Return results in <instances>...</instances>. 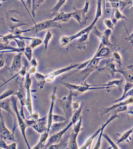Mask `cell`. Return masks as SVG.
I'll return each mask as SVG.
<instances>
[{
  "mask_svg": "<svg viewBox=\"0 0 133 149\" xmlns=\"http://www.w3.org/2000/svg\"><path fill=\"white\" fill-rule=\"evenodd\" d=\"M102 0H97V8H96V16L94 21L88 27L82 29L75 35L70 36H62L60 40V43L62 46L67 45L70 42L72 41L76 38H79L84 34H89L91 31L94 27L95 25L97 22L99 18L102 16Z\"/></svg>",
  "mask_w": 133,
  "mask_h": 149,
  "instance_id": "cell-1",
  "label": "cell"
},
{
  "mask_svg": "<svg viewBox=\"0 0 133 149\" xmlns=\"http://www.w3.org/2000/svg\"><path fill=\"white\" fill-rule=\"evenodd\" d=\"M26 124L28 126H30L35 129L36 132L42 134L47 131L48 119L45 116L39 119V118L38 112L33 113L28 119L25 120Z\"/></svg>",
  "mask_w": 133,
  "mask_h": 149,
  "instance_id": "cell-2",
  "label": "cell"
},
{
  "mask_svg": "<svg viewBox=\"0 0 133 149\" xmlns=\"http://www.w3.org/2000/svg\"><path fill=\"white\" fill-rule=\"evenodd\" d=\"M78 95L77 92L70 91L69 94L67 96L64 97L62 99L57 101L58 104L64 113L66 121L69 122L71 119L73 113L72 106L73 97Z\"/></svg>",
  "mask_w": 133,
  "mask_h": 149,
  "instance_id": "cell-3",
  "label": "cell"
},
{
  "mask_svg": "<svg viewBox=\"0 0 133 149\" xmlns=\"http://www.w3.org/2000/svg\"><path fill=\"white\" fill-rule=\"evenodd\" d=\"M10 99V100H11V107H12L13 111H14L16 114L17 120L18 123H19V127H20V130H21L23 137L25 141L26 142L28 148L30 149V146H29L28 140H27V138H26V128L28 127V126L26 124L25 120H24L23 118L21 117V115L20 114V111L18 110L17 104L18 97H16L13 95Z\"/></svg>",
  "mask_w": 133,
  "mask_h": 149,
  "instance_id": "cell-4",
  "label": "cell"
},
{
  "mask_svg": "<svg viewBox=\"0 0 133 149\" xmlns=\"http://www.w3.org/2000/svg\"><path fill=\"white\" fill-rule=\"evenodd\" d=\"M104 58H97L94 56L92 58L86 61L87 65L83 69L80 70L78 72V74L80 75L81 77L82 82L85 81L86 78L89 76L92 72L98 68V65L100 61Z\"/></svg>",
  "mask_w": 133,
  "mask_h": 149,
  "instance_id": "cell-5",
  "label": "cell"
},
{
  "mask_svg": "<svg viewBox=\"0 0 133 149\" xmlns=\"http://www.w3.org/2000/svg\"><path fill=\"white\" fill-rule=\"evenodd\" d=\"M89 2H86L85 6L82 9L74 8V11L72 12V18L77 20L80 27L86 24L88 17L86 13L88 11L89 8Z\"/></svg>",
  "mask_w": 133,
  "mask_h": 149,
  "instance_id": "cell-6",
  "label": "cell"
},
{
  "mask_svg": "<svg viewBox=\"0 0 133 149\" xmlns=\"http://www.w3.org/2000/svg\"><path fill=\"white\" fill-rule=\"evenodd\" d=\"M61 28L62 26L60 22H54L52 19H51L44 20L37 24L36 23L34 26L31 28V31L35 30L36 33L37 34L40 32L50 28H57L61 29Z\"/></svg>",
  "mask_w": 133,
  "mask_h": 149,
  "instance_id": "cell-7",
  "label": "cell"
},
{
  "mask_svg": "<svg viewBox=\"0 0 133 149\" xmlns=\"http://www.w3.org/2000/svg\"><path fill=\"white\" fill-rule=\"evenodd\" d=\"M19 13L14 11H9V13L7 14V19L8 26L10 28L11 31L13 30L16 28H19V27L21 26L26 25V23L21 21L19 19L17 16Z\"/></svg>",
  "mask_w": 133,
  "mask_h": 149,
  "instance_id": "cell-8",
  "label": "cell"
},
{
  "mask_svg": "<svg viewBox=\"0 0 133 149\" xmlns=\"http://www.w3.org/2000/svg\"><path fill=\"white\" fill-rule=\"evenodd\" d=\"M118 117H119V116L118 115L117 113H115V114L112 116H111L108 120H107L106 121H105L104 123H103L102 124L101 127L96 131V132L87 140L85 144L80 148V149H86L90 148V147L92 143H93L94 139H95V137L97 136L98 135L99 133H100L101 131H102V130H104L105 128V127H106L109 123H110V122H111V121L114 120L116 118H118Z\"/></svg>",
  "mask_w": 133,
  "mask_h": 149,
  "instance_id": "cell-9",
  "label": "cell"
},
{
  "mask_svg": "<svg viewBox=\"0 0 133 149\" xmlns=\"http://www.w3.org/2000/svg\"><path fill=\"white\" fill-rule=\"evenodd\" d=\"M61 84L64 86L69 88L70 91H77V93L78 94L84 93L90 90L100 89L101 87L99 88H92L91 85L87 84L86 81L83 82L80 85H74L67 82H62Z\"/></svg>",
  "mask_w": 133,
  "mask_h": 149,
  "instance_id": "cell-10",
  "label": "cell"
},
{
  "mask_svg": "<svg viewBox=\"0 0 133 149\" xmlns=\"http://www.w3.org/2000/svg\"><path fill=\"white\" fill-rule=\"evenodd\" d=\"M73 125V123L71 121L70 122L69 124L65 127L62 130L58 132L55 133V134H53L51 137H50L47 143L45 145V147L46 148H47L50 146L55 144H57L61 142L62 140V136Z\"/></svg>",
  "mask_w": 133,
  "mask_h": 149,
  "instance_id": "cell-11",
  "label": "cell"
},
{
  "mask_svg": "<svg viewBox=\"0 0 133 149\" xmlns=\"http://www.w3.org/2000/svg\"><path fill=\"white\" fill-rule=\"evenodd\" d=\"M24 78H23L22 81L20 83V87H19L18 91L16 93V95L20 101V104H21V109L20 111V115L23 118L24 120H26L25 118L24 113V108L26 105V101H27V94L26 90H25V85H24L23 80Z\"/></svg>",
  "mask_w": 133,
  "mask_h": 149,
  "instance_id": "cell-12",
  "label": "cell"
},
{
  "mask_svg": "<svg viewBox=\"0 0 133 149\" xmlns=\"http://www.w3.org/2000/svg\"><path fill=\"white\" fill-rule=\"evenodd\" d=\"M31 74L28 72L26 75V80L25 82V86L27 94V101L26 105L30 115L33 114L32 102L31 94H30V86H31L32 81L30 75Z\"/></svg>",
  "mask_w": 133,
  "mask_h": 149,
  "instance_id": "cell-13",
  "label": "cell"
},
{
  "mask_svg": "<svg viewBox=\"0 0 133 149\" xmlns=\"http://www.w3.org/2000/svg\"><path fill=\"white\" fill-rule=\"evenodd\" d=\"M3 116L1 113V139H2L5 141H11L16 142L14 132H11L8 128L6 127L4 123V118Z\"/></svg>",
  "mask_w": 133,
  "mask_h": 149,
  "instance_id": "cell-14",
  "label": "cell"
},
{
  "mask_svg": "<svg viewBox=\"0 0 133 149\" xmlns=\"http://www.w3.org/2000/svg\"><path fill=\"white\" fill-rule=\"evenodd\" d=\"M80 64V63L71 64V65L65 67V68L57 69V70L52 72L46 75L45 76L46 82H51L53 81L55 78L57 76L60 75L61 74L70 71L71 69L77 68L79 65Z\"/></svg>",
  "mask_w": 133,
  "mask_h": 149,
  "instance_id": "cell-15",
  "label": "cell"
},
{
  "mask_svg": "<svg viewBox=\"0 0 133 149\" xmlns=\"http://www.w3.org/2000/svg\"><path fill=\"white\" fill-rule=\"evenodd\" d=\"M94 28L95 34L98 37L99 40L101 42V43L105 47H108L111 45V43L109 40L110 36L112 34L111 29H107L105 31L101 32L99 31L96 27L95 26Z\"/></svg>",
  "mask_w": 133,
  "mask_h": 149,
  "instance_id": "cell-16",
  "label": "cell"
},
{
  "mask_svg": "<svg viewBox=\"0 0 133 149\" xmlns=\"http://www.w3.org/2000/svg\"><path fill=\"white\" fill-rule=\"evenodd\" d=\"M22 53H19L15 56L11 66L10 68V71L11 74L14 72L19 73L22 68Z\"/></svg>",
  "mask_w": 133,
  "mask_h": 149,
  "instance_id": "cell-17",
  "label": "cell"
},
{
  "mask_svg": "<svg viewBox=\"0 0 133 149\" xmlns=\"http://www.w3.org/2000/svg\"><path fill=\"white\" fill-rule=\"evenodd\" d=\"M57 91V87L55 86L53 89V91L51 95V104L49 111L48 116V124H47V131L49 133L50 128L52 124L53 120H52V116H53V109L54 105V103L55 98V94H56Z\"/></svg>",
  "mask_w": 133,
  "mask_h": 149,
  "instance_id": "cell-18",
  "label": "cell"
},
{
  "mask_svg": "<svg viewBox=\"0 0 133 149\" xmlns=\"http://www.w3.org/2000/svg\"><path fill=\"white\" fill-rule=\"evenodd\" d=\"M113 9L118 8L121 11L129 4H132V0L123 1L122 0H109Z\"/></svg>",
  "mask_w": 133,
  "mask_h": 149,
  "instance_id": "cell-19",
  "label": "cell"
},
{
  "mask_svg": "<svg viewBox=\"0 0 133 149\" xmlns=\"http://www.w3.org/2000/svg\"><path fill=\"white\" fill-rule=\"evenodd\" d=\"M72 17V12L70 13H64L61 12L58 13L54 17L52 20L58 22H67Z\"/></svg>",
  "mask_w": 133,
  "mask_h": 149,
  "instance_id": "cell-20",
  "label": "cell"
},
{
  "mask_svg": "<svg viewBox=\"0 0 133 149\" xmlns=\"http://www.w3.org/2000/svg\"><path fill=\"white\" fill-rule=\"evenodd\" d=\"M111 51L107 47L104 46L102 43H100L98 49L96 52L95 56L97 58H106L111 54Z\"/></svg>",
  "mask_w": 133,
  "mask_h": 149,
  "instance_id": "cell-21",
  "label": "cell"
},
{
  "mask_svg": "<svg viewBox=\"0 0 133 149\" xmlns=\"http://www.w3.org/2000/svg\"><path fill=\"white\" fill-rule=\"evenodd\" d=\"M133 104V96L128 98L127 100H125L121 102H118V103H116L115 104L106 109L105 111L103 112V114L107 113L111 110H114L118 107L127 106V104Z\"/></svg>",
  "mask_w": 133,
  "mask_h": 149,
  "instance_id": "cell-22",
  "label": "cell"
},
{
  "mask_svg": "<svg viewBox=\"0 0 133 149\" xmlns=\"http://www.w3.org/2000/svg\"><path fill=\"white\" fill-rule=\"evenodd\" d=\"M119 70V72L122 74L126 81L133 84V68L128 67Z\"/></svg>",
  "mask_w": 133,
  "mask_h": 149,
  "instance_id": "cell-23",
  "label": "cell"
},
{
  "mask_svg": "<svg viewBox=\"0 0 133 149\" xmlns=\"http://www.w3.org/2000/svg\"><path fill=\"white\" fill-rule=\"evenodd\" d=\"M98 70L100 71L105 72L106 73L114 77L116 72H119V70L116 68V65L113 63L109 62L103 68H98Z\"/></svg>",
  "mask_w": 133,
  "mask_h": 149,
  "instance_id": "cell-24",
  "label": "cell"
},
{
  "mask_svg": "<svg viewBox=\"0 0 133 149\" xmlns=\"http://www.w3.org/2000/svg\"><path fill=\"white\" fill-rule=\"evenodd\" d=\"M89 34H85L78 38L76 43L77 49L80 50L85 49L86 46L89 44Z\"/></svg>",
  "mask_w": 133,
  "mask_h": 149,
  "instance_id": "cell-25",
  "label": "cell"
},
{
  "mask_svg": "<svg viewBox=\"0 0 133 149\" xmlns=\"http://www.w3.org/2000/svg\"><path fill=\"white\" fill-rule=\"evenodd\" d=\"M79 133H76L72 130L70 135L67 148L66 149H78V146L77 144V139Z\"/></svg>",
  "mask_w": 133,
  "mask_h": 149,
  "instance_id": "cell-26",
  "label": "cell"
},
{
  "mask_svg": "<svg viewBox=\"0 0 133 149\" xmlns=\"http://www.w3.org/2000/svg\"><path fill=\"white\" fill-rule=\"evenodd\" d=\"M69 123L66 120L63 122L56 123L52 124L50 128L49 133L54 134L60 131L66 127V125L69 124Z\"/></svg>",
  "mask_w": 133,
  "mask_h": 149,
  "instance_id": "cell-27",
  "label": "cell"
},
{
  "mask_svg": "<svg viewBox=\"0 0 133 149\" xmlns=\"http://www.w3.org/2000/svg\"><path fill=\"white\" fill-rule=\"evenodd\" d=\"M21 39L30 41V43L29 46L33 49L39 46L43 43L42 40L38 38L25 37V36H21Z\"/></svg>",
  "mask_w": 133,
  "mask_h": 149,
  "instance_id": "cell-28",
  "label": "cell"
},
{
  "mask_svg": "<svg viewBox=\"0 0 133 149\" xmlns=\"http://www.w3.org/2000/svg\"><path fill=\"white\" fill-rule=\"evenodd\" d=\"M0 51L1 53H7V52H16V53H21L18 48L15 47L11 46L9 44H5L1 42L0 47Z\"/></svg>",
  "mask_w": 133,
  "mask_h": 149,
  "instance_id": "cell-29",
  "label": "cell"
},
{
  "mask_svg": "<svg viewBox=\"0 0 133 149\" xmlns=\"http://www.w3.org/2000/svg\"><path fill=\"white\" fill-rule=\"evenodd\" d=\"M84 105L85 104L84 103H82L78 109L74 110L73 114L71 118V121L72 122L73 125L76 123L81 118V112L83 109Z\"/></svg>",
  "mask_w": 133,
  "mask_h": 149,
  "instance_id": "cell-30",
  "label": "cell"
},
{
  "mask_svg": "<svg viewBox=\"0 0 133 149\" xmlns=\"http://www.w3.org/2000/svg\"><path fill=\"white\" fill-rule=\"evenodd\" d=\"M113 13L112 16V19L114 23L115 24L118 20H126L127 18L121 13V11L118 8L113 9Z\"/></svg>",
  "mask_w": 133,
  "mask_h": 149,
  "instance_id": "cell-31",
  "label": "cell"
},
{
  "mask_svg": "<svg viewBox=\"0 0 133 149\" xmlns=\"http://www.w3.org/2000/svg\"><path fill=\"white\" fill-rule=\"evenodd\" d=\"M11 103L10 99H8L4 101H1L0 103V107L1 109L7 111L8 113H10L11 115L13 116L14 120L15 119L14 113L12 112V109L11 108Z\"/></svg>",
  "mask_w": 133,
  "mask_h": 149,
  "instance_id": "cell-32",
  "label": "cell"
},
{
  "mask_svg": "<svg viewBox=\"0 0 133 149\" xmlns=\"http://www.w3.org/2000/svg\"><path fill=\"white\" fill-rule=\"evenodd\" d=\"M49 133L47 131L41 134L39 141L35 146L33 148V149H42L44 146L48 137L49 135Z\"/></svg>",
  "mask_w": 133,
  "mask_h": 149,
  "instance_id": "cell-33",
  "label": "cell"
},
{
  "mask_svg": "<svg viewBox=\"0 0 133 149\" xmlns=\"http://www.w3.org/2000/svg\"><path fill=\"white\" fill-rule=\"evenodd\" d=\"M66 1V0H58L56 4L54 6V7L52 8V10H51L52 14L51 16V17L55 16L58 13L59 10L64 5Z\"/></svg>",
  "mask_w": 133,
  "mask_h": 149,
  "instance_id": "cell-34",
  "label": "cell"
},
{
  "mask_svg": "<svg viewBox=\"0 0 133 149\" xmlns=\"http://www.w3.org/2000/svg\"><path fill=\"white\" fill-rule=\"evenodd\" d=\"M35 77L36 79L38 81V86L40 89L44 88L46 81L45 79V76L39 72L35 73Z\"/></svg>",
  "mask_w": 133,
  "mask_h": 149,
  "instance_id": "cell-35",
  "label": "cell"
},
{
  "mask_svg": "<svg viewBox=\"0 0 133 149\" xmlns=\"http://www.w3.org/2000/svg\"><path fill=\"white\" fill-rule=\"evenodd\" d=\"M133 86V85L132 84L127 82V83H126L125 85V86L124 91V93H123V94L122 95V96H121V97L118 99V100L114 101V103H117L123 100V98L124 97L125 95L126 94H127V93H128V92L131 89H132V88Z\"/></svg>",
  "mask_w": 133,
  "mask_h": 149,
  "instance_id": "cell-36",
  "label": "cell"
},
{
  "mask_svg": "<svg viewBox=\"0 0 133 149\" xmlns=\"http://www.w3.org/2000/svg\"><path fill=\"white\" fill-rule=\"evenodd\" d=\"M110 61L116 62L118 64L121 65L122 59H121V55L118 52H114L111 55Z\"/></svg>",
  "mask_w": 133,
  "mask_h": 149,
  "instance_id": "cell-37",
  "label": "cell"
},
{
  "mask_svg": "<svg viewBox=\"0 0 133 149\" xmlns=\"http://www.w3.org/2000/svg\"><path fill=\"white\" fill-rule=\"evenodd\" d=\"M0 148L1 149H17V143L15 142L12 143L10 145H7L5 141L1 139L0 140Z\"/></svg>",
  "mask_w": 133,
  "mask_h": 149,
  "instance_id": "cell-38",
  "label": "cell"
},
{
  "mask_svg": "<svg viewBox=\"0 0 133 149\" xmlns=\"http://www.w3.org/2000/svg\"><path fill=\"white\" fill-rule=\"evenodd\" d=\"M52 36H53V32L50 31H48L45 35V38L43 41V43L44 44L45 51L47 50L48 43L52 39Z\"/></svg>",
  "mask_w": 133,
  "mask_h": 149,
  "instance_id": "cell-39",
  "label": "cell"
},
{
  "mask_svg": "<svg viewBox=\"0 0 133 149\" xmlns=\"http://www.w3.org/2000/svg\"><path fill=\"white\" fill-rule=\"evenodd\" d=\"M123 79H118V80H114L111 81H109L107 84H104V85H93V86H111L112 85H116V86H121L122 85L123 83Z\"/></svg>",
  "mask_w": 133,
  "mask_h": 149,
  "instance_id": "cell-40",
  "label": "cell"
},
{
  "mask_svg": "<svg viewBox=\"0 0 133 149\" xmlns=\"http://www.w3.org/2000/svg\"><path fill=\"white\" fill-rule=\"evenodd\" d=\"M24 53L28 61L30 62L33 59V49L29 46H26Z\"/></svg>",
  "mask_w": 133,
  "mask_h": 149,
  "instance_id": "cell-41",
  "label": "cell"
},
{
  "mask_svg": "<svg viewBox=\"0 0 133 149\" xmlns=\"http://www.w3.org/2000/svg\"><path fill=\"white\" fill-rule=\"evenodd\" d=\"M17 43V45L18 48L20 49V52L22 53H24V51L25 50V48L26 47V43H25V40L20 39L16 38L14 40Z\"/></svg>",
  "mask_w": 133,
  "mask_h": 149,
  "instance_id": "cell-42",
  "label": "cell"
},
{
  "mask_svg": "<svg viewBox=\"0 0 133 149\" xmlns=\"http://www.w3.org/2000/svg\"><path fill=\"white\" fill-rule=\"evenodd\" d=\"M27 5L29 8H31L32 5V15L34 17H35V11L36 9L35 0H27Z\"/></svg>",
  "mask_w": 133,
  "mask_h": 149,
  "instance_id": "cell-43",
  "label": "cell"
},
{
  "mask_svg": "<svg viewBox=\"0 0 133 149\" xmlns=\"http://www.w3.org/2000/svg\"><path fill=\"white\" fill-rule=\"evenodd\" d=\"M133 132V128H132V129L130 130H128V131H127L126 132H125L124 133V134L121 135V136L120 137V138L118 140V141H117L116 144H119V143H121V142H123V141L125 140L126 139H127L129 137L130 135V134Z\"/></svg>",
  "mask_w": 133,
  "mask_h": 149,
  "instance_id": "cell-44",
  "label": "cell"
},
{
  "mask_svg": "<svg viewBox=\"0 0 133 149\" xmlns=\"http://www.w3.org/2000/svg\"><path fill=\"white\" fill-rule=\"evenodd\" d=\"M68 143H62L61 142L57 144H52V145L50 146L48 149H63L65 148L66 147H67Z\"/></svg>",
  "mask_w": 133,
  "mask_h": 149,
  "instance_id": "cell-45",
  "label": "cell"
},
{
  "mask_svg": "<svg viewBox=\"0 0 133 149\" xmlns=\"http://www.w3.org/2000/svg\"><path fill=\"white\" fill-rule=\"evenodd\" d=\"M15 93V91L12 89H9L5 91L4 93L1 94L0 96V100L2 101V100H4L6 98L8 97L9 96L13 95Z\"/></svg>",
  "mask_w": 133,
  "mask_h": 149,
  "instance_id": "cell-46",
  "label": "cell"
},
{
  "mask_svg": "<svg viewBox=\"0 0 133 149\" xmlns=\"http://www.w3.org/2000/svg\"><path fill=\"white\" fill-rule=\"evenodd\" d=\"M52 120L55 123L63 122L66 120L65 117L57 115H53L52 116Z\"/></svg>",
  "mask_w": 133,
  "mask_h": 149,
  "instance_id": "cell-47",
  "label": "cell"
},
{
  "mask_svg": "<svg viewBox=\"0 0 133 149\" xmlns=\"http://www.w3.org/2000/svg\"><path fill=\"white\" fill-rule=\"evenodd\" d=\"M102 136L104 137L105 139L108 142L110 145H111V147L114 149H119L118 147L117 146L116 144H115L114 142L111 140V139L109 137L108 135H107L106 134H102Z\"/></svg>",
  "mask_w": 133,
  "mask_h": 149,
  "instance_id": "cell-48",
  "label": "cell"
},
{
  "mask_svg": "<svg viewBox=\"0 0 133 149\" xmlns=\"http://www.w3.org/2000/svg\"><path fill=\"white\" fill-rule=\"evenodd\" d=\"M104 23L108 29L113 30L114 29L115 24L111 19H104Z\"/></svg>",
  "mask_w": 133,
  "mask_h": 149,
  "instance_id": "cell-49",
  "label": "cell"
},
{
  "mask_svg": "<svg viewBox=\"0 0 133 149\" xmlns=\"http://www.w3.org/2000/svg\"><path fill=\"white\" fill-rule=\"evenodd\" d=\"M104 130H102L101 131L99 136L98 139L97 141V143H96V145H95V147H94V149H100L101 147V139H102V134H103V131Z\"/></svg>",
  "mask_w": 133,
  "mask_h": 149,
  "instance_id": "cell-50",
  "label": "cell"
},
{
  "mask_svg": "<svg viewBox=\"0 0 133 149\" xmlns=\"http://www.w3.org/2000/svg\"><path fill=\"white\" fill-rule=\"evenodd\" d=\"M133 96V88L131 89L127 93V94L125 95L124 97L123 98V100H125L127 98H129Z\"/></svg>",
  "mask_w": 133,
  "mask_h": 149,
  "instance_id": "cell-51",
  "label": "cell"
},
{
  "mask_svg": "<svg viewBox=\"0 0 133 149\" xmlns=\"http://www.w3.org/2000/svg\"><path fill=\"white\" fill-rule=\"evenodd\" d=\"M19 1H21V3H22V4H23L25 8H26V10H27V11H28V13H29V15H30V18H31L32 20L33 21V22L34 24H36V23L35 22V20H33V17L30 14V12H29V10H28V6H26V4H25L24 2V0H19Z\"/></svg>",
  "mask_w": 133,
  "mask_h": 149,
  "instance_id": "cell-52",
  "label": "cell"
},
{
  "mask_svg": "<svg viewBox=\"0 0 133 149\" xmlns=\"http://www.w3.org/2000/svg\"><path fill=\"white\" fill-rule=\"evenodd\" d=\"M44 1H45V0H35L36 8H38L41 4L44 3Z\"/></svg>",
  "mask_w": 133,
  "mask_h": 149,
  "instance_id": "cell-53",
  "label": "cell"
},
{
  "mask_svg": "<svg viewBox=\"0 0 133 149\" xmlns=\"http://www.w3.org/2000/svg\"><path fill=\"white\" fill-rule=\"evenodd\" d=\"M36 66H32V67L30 69L28 72L30 73V74L35 73L36 72Z\"/></svg>",
  "mask_w": 133,
  "mask_h": 149,
  "instance_id": "cell-54",
  "label": "cell"
},
{
  "mask_svg": "<svg viewBox=\"0 0 133 149\" xmlns=\"http://www.w3.org/2000/svg\"><path fill=\"white\" fill-rule=\"evenodd\" d=\"M0 68H2L4 65V64L5 63V61L4 59L3 58H2V57H1V60H0Z\"/></svg>",
  "mask_w": 133,
  "mask_h": 149,
  "instance_id": "cell-55",
  "label": "cell"
},
{
  "mask_svg": "<svg viewBox=\"0 0 133 149\" xmlns=\"http://www.w3.org/2000/svg\"><path fill=\"white\" fill-rule=\"evenodd\" d=\"M130 42H131L132 44H133V40H130Z\"/></svg>",
  "mask_w": 133,
  "mask_h": 149,
  "instance_id": "cell-56",
  "label": "cell"
},
{
  "mask_svg": "<svg viewBox=\"0 0 133 149\" xmlns=\"http://www.w3.org/2000/svg\"><path fill=\"white\" fill-rule=\"evenodd\" d=\"M6 1V0H1V2L4 1Z\"/></svg>",
  "mask_w": 133,
  "mask_h": 149,
  "instance_id": "cell-57",
  "label": "cell"
},
{
  "mask_svg": "<svg viewBox=\"0 0 133 149\" xmlns=\"http://www.w3.org/2000/svg\"><path fill=\"white\" fill-rule=\"evenodd\" d=\"M90 0H86V2H89Z\"/></svg>",
  "mask_w": 133,
  "mask_h": 149,
  "instance_id": "cell-58",
  "label": "cell"
},
{
  "mask_svg": "<svg viewBox=\"0 0 133 149\" xmlns=\"http://www.w3.org/2000/svg\"><path fill=\"white\" fill-rule=\"evenodd\" d=\"M132 3H133V0H132Z\"/></svg>",
  "mask_w": 133,
  "mask_h": 149,
  "instance_id": "cell-59",
  "label": "cell"
},
{
  "mask_svg": "<svg viewBox=\"0 0 133 149\" xmlns=\"http://www.w3.org/2000/svg\"><path fill=\"white\" fill-rule=\"evenodd\" d=\"M132 7H133V6H132Z\"/></svg>",
  "mask_w": 133,
  "mask_h": 149,
  "instance_id": "cell-60",
  "label": "cell"
},
{
  "mask_svg": "<svg viewBox=\"0 0 133 149\" xmlns=\"http://www.w3.org/2000/svg\"></svg>",
  "mask_w": 133,
  "mask_h": 149,
  "instance_id": "cell-61",
  "label": "cell"
}]
</instances>
